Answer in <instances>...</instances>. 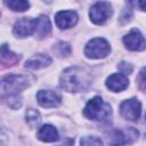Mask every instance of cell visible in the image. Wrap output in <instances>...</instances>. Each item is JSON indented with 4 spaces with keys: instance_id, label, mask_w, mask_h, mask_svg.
Returning a JSON list of instances; mask_svg holds the SVG:
<instances>
[{
    "instance_id": "7c38bea8",
    "label": "cell",
    "mask_w": 146,
    "mask_h": 146,
    "mask_svg": "<svg viewBox=\"0 0 146 146\" xmlns=\"http://www.w3.org/2000/svg\"><path fill=\"white\" fill-rule=\"evenodd\" d=\"M129 86V80L128 78L122 74V73H114V74H111L107 80H106V87L114 91V92H119V91H122L124 89H127Z\"/></svg>"
},
{
    "instance_id": "ffe728a7",
    "label": "cell",
    "mask_w": 146,
    "mask_h": 146,
    "mask_svg": "<svg viewBox=\"0 0 146 146\" xmlns=\"http://www.w3.org/2000/svg\"><path fill=\"white\" fill-rule=\"evenodd\" d=\"M54 51H56L58 56H68L71 52V47L67 42L60 41L54 47Z\"/></svg>"
},
{
    "instance_id": "5bb4252c",
    "label": "cell",
    "mask_w": 146,
    "mask_h": 146,
    "mask_svg": "<svg viewBox=\"0 0 146 146\" xmlns=\"http://www.w3.org/2000/svg\"><path fill=\"white\" fill-rule=\"evenodd\" d=\"M36 137H38V139H40L41 141H44V143H54V141H57L59 139V135H58L57 129L51 124L42 125L38 130Z\"/></svg>"
},
{
    "instance_id": "7402d4cb",
    "label": "cell",
    "mask_w": 146,
    "mask_h": 146,
    "mask_svg": "<svg viewBox=\"0 0 146 146\" xmlns=\"http://www.w3.org/2000/svg\"><path fill=\"white\" fill-rule=\"evenodd\" d=\"M117 68L121 71V73L122 74H130L131 72H132V66L130 65V64H128V63H125V62H122V63H120L119 65H117Z\"/></svg>"
},
{
    "instance_id": "2e32d148",
    "label": "cell",
    "mask_w": 146,
    "mask_h": 146,
    "mask_svg": "<svg viewBox=\"0 0 146 146\" xmlns=\"http://www.w3.org/2000/svg\"><path fill=\"white\" fill-rule=\"evenodd\" d=\"M19 58L21 57L18 55H16V54H14L13 51L9 50L7 44H2V47H1V64L3 66L14 65L19 60Z\"/></svg>"
},
{
    "instance_id": "8992f818",
    "label": "cell",
    "mask_w": 146,
    "mask_h": 146,
    "mask_svg": "<svg viewBox=\"0 0 146 146\" xmlns=\"http://www.w3.org/2000/svg\"><path fill=\"white\" fill-rule=\"evenodd\" d=\"M112 5L110 2L98 1L91 6L89 10V17L95 24L102 25L112 16Z\"/></svg>"
},
{
    "instance_id": "30bf717a",
    "label": "cell",
    "mask_w": 146,
    "mask_h": 146,
    "mask_svg": "<svg viewBox=\"0 0 146 146\" xmlns=\"http://www.w3.org/2000/svg\"><path fill=\"white\" fill-rule=\"evenodd\" d=\"M36 99L42 107H56L60 104L62 96L54 90H39Z\"/></svg>"
},
{
    "instance_id": "ba28073f",
    "label": "cell",
    "mask_w": 146,
    "mask_h": 146,
    "mask_svg": "<svg viewBox=\"0 0 146 146\" xmlns=\"http://www.w3.org/2000/svg\"><path fill=\"white\" fill-rule=\"evenodd\" d=\"M140 112H141V105L139 100H137L136 98L127 99L122 102L120 105L121 115L129 121H132V122L137 121L140 116Z\"/></svg>"
},
{
    "instance_id": "4fadbf2b",
    "label": "cell",
    "mask_w": 146,
    "mask_h": 146,
    "mask_svg": "<svg viewBox=\"0 0 146 146\" xmlns=\"http://www.w3.org/2000/svg\"><path fill=\"white\" fill-rule=\"evenodd\" d=\"M51 62H52V59L50 56H48L46 54H36L25 62V67L32 68V70H39V68L49 66L51 64Z\"/></svg>"
},
{
    "instance_id": "8fae6325",
    "label": "cell",
    "mask_w": 146,
    "mask_h": 146,
    "mask_svg": "<svg viewBox=\"0 0 146 146\" xmlns=\"http://www.w3.org/2000/svg\"><path fill=\"white\" fill-rule=\"evenodd\" d=\"M55 22L60 30H66V29L73 27L76 24L78 15L75 11H72V10L58 11L55 16Z\"/></svg>"
},
{
    "instance_id": "e0dca14e",
    "label": "cell",
    "mask_w": 146,
    "mask_h": 146,
    "mask_svg": "<svg viewBox=\"0 0 146 146\" xmlns=\"http://www.w3.org/2000/svg\"><path fill=\"white\" fill-rule=\"evenodd\" d=\"M25 119H26L27 124H29L31 128L36 127V125L41 122L40 113H39L36 110H34V108H27V111H26V113H25Z\"/></svg>"
},
{
    "instance_id": "ac0fdd59",
    "label": "cell",
    "mask_w": 146,
    "mask_h": 146,
    "mask_svg": "<svg viewBox=\"0 0 146 146\" xmlns=\"http://www.w3.org/2000/svg\"><path fill=\"white\" fill-rule=\"evenodd\" d=\"M11 10L14 11H25L26 9L30 8V2L24 1V0H9L5 2Z\"/></svg>"
},
{
    "instance_id": "d6986e66",
    "label": "cell",
    "mask_w": 146,
    "mask_h": 146,
    "mask_svg": "<svg viewBox=\"0 0 146 146\" xmlns=\"http://www.w3.org/2000/svg\"><path fill=\"white\" fill-rule=\"evenodd\" d=\"M80 146H103V141L95 136H84L80 139Z\"/></svg>"
},
{
    "instance_id": "d4e9b609",
    "label": "cell",
    "mask_w": 146,
    "mask_h": 146,
    "mask_svg": "<svg viewBox=\"0 0 146 146\" xmlns=\"http://www.w3.org/2000/svg\"><path fill=\"white\" fill-rule=\"evenodd\" d=\"M145 121H146V114H145Z\"/></svg>"
},
{
    "instance_id": "9c48e42d",
    "label": "cell",
    "mask_w": 146,
    "mask_h": 146,
    "mask_svg": "<svg viewBox=\"0 0 146 146\" xmlns=\"http://www.w3.org/2000/svg\"><path fill=\"white\" fill-rule=\"evenodd\" d=\"M123 42L127 49L132 51H141L146 48V41L137 29H132L128 34H125L123 36Z\"/></svg>"
},
{
    "instance_id": "277c9868",
    "label": "cell",
    "mask_w": 146,
    "mask_h": 146,
    "mask_svg": "<svg viewBox=\"0 0 146 146\" xmlns=\"http://www.w3.org/2000/svg\"><path fill=\"white\" fill-rule=\"evenodd\" d=\"M139 132L132 127L124 129H113L107 137V143L110 146H124L132 144L138 139Z\"/></svg>"
},
{
    "instance_id": "9a60e30c",
    "label": "cell",
    "mask_w": 146,
    "mask_h": 146,
    "mask_svg": "<svg viewBox=\"0 0 146 146\" xmlns=\"http://www.w3.org/2000/svg\"><path fill=\"white\" fill-rule=\"evenodd\" d=\"M51 31V25H50V21L46 15H41L38 18V24H36V36L39 39H43L46 38Z\"/></svg>"
},
{
    "instance_id": "cb8c5ba5",
    "label": "cell",
    "mask_w": 146,
    "mask_h": 146,
    "mask_svg": "<svg viewBox=\"0 0 146 146\" xmlns=\"http://www.w3.org/2000/svg\"><path fill=\"white\" fill-rule=\"evenodd\" d=\"M137 5L140 7V9H141V10L146 11V0H141V1H138V2H137Z\"/></svg>"
},
{
    "instance_id": "603a6c76",
    "label": "cell",
    "mask_w": 146,
    "mask_h": 146,
    "mask_svg": "<svg viewBox=\"0 0 146 146\" xmlns=\"http://www.w3.org/2000/svg\"><path fill=\"white\" fill-rule=\"evenodd\" d=\"M130 17H131V10L130 9H124L123 10V13H122V15H121V23L123 24V23H127V22H129L130 21Z\"/></svg>"
},
{
    "instance_id": "3957f363",
    "label": "cell",
    "mask_w": 146,
    "mask_h": 146,
    "mask_svg": "<svg viewBox=\"0 0 146 146\" xmlns=\"http://www.w3.org/2000/svg\"><path fill=\"white\" fill-rule=\"evenodd\" d=\"M83 114L89 120L98 122H107L112 114V108L108 103H106L100 96L91 98L83 111Z\"/></svg>"
},
{
    "instance_id": "5b68a950",
    "label": "cell",
    "mask_w": 146,
    "mask_h": 146,
    "mask_svg": "<svg viewBox=\"0 0 146 146\" xmlns=\"http://www.w3.org/2000/svg\"><path fill=\"white\" fill-rule=\"evenodd\" d=\"M110 52H111V46L103 38L91 39L84 48V55L91 59L104 58L107 55H110Z\"/></svg>"
},
{
    "instance_id": "6da1fadb",
    "label": "cell",
    "mask_w": 146,
    "mask_h": 146,
    "mask_svg": "<svg viewBox=\"0 0 146 146\" xmlns=\"http://www.w3.org/2000/svg\"><path fill=\"white\" fill-rule=\"evenodd\" d=\"M92 74L81 66H71L60 75V87L68 92L86 91L92 83Z\"/></svg>"
},
{
    "instance_id": "44dd1931",
    "label": "cell",
    "mask_w": 146,
    "mask_h": 146,
    "mask_svg": "<svg viewBox=\"0 0 146 146\" xmlns=\"http://www.w3.org/2000/svg\"><path fill=\"white\" fill-rule=\"evenodd\" d=\"M137 82L140 89H146V67H144L137 76Z\"/></svg>"
},
{
    "instance_id": "7a4b0ae2",
    "label": "cell",
    "mask_w": 146,
    "mask_h": 146,
    "mask_svg": "<svg viewBox=\"0 0 146 146\" xmlns=\"http://www.w3.org/2000/svg\"><path fill=\"white\" fill-rule=\"evenodd\" d=\"M33 80V76L25 74H9L3 76L1 80V97L19 96L21 91L27 88Z\"/></svg>"
},
{
    "instance_id": "52a82bcc",
    "label": "cell",
    "mask_w": 146,
    "mask_h": 146,
    "mask_svg": "<svg viewBox=\"0 0 146 146\" xmlns=\"http://www.w3.org/2000/svg\"><path fill=\"white\" fill-rule=\"evenodd\" d=\"M36 24H38V18L22 17L15 23L13 32L18 38H25L33 34L36 31Z\"/></svg>"
}]
</instances>
